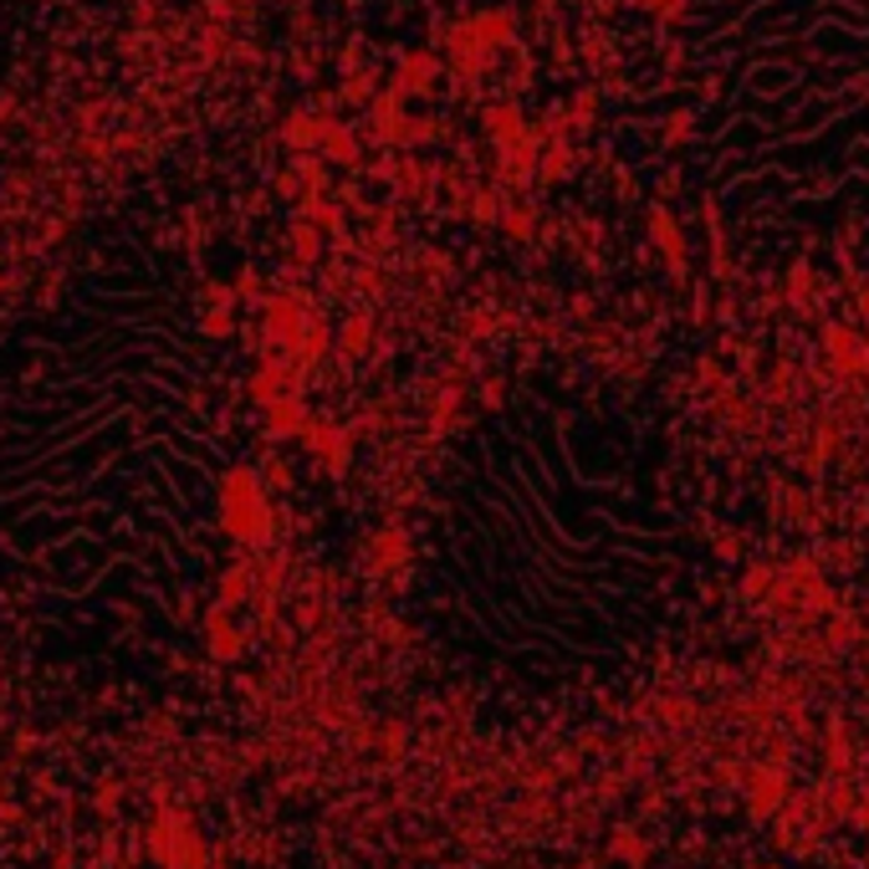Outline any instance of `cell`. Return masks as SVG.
<instances>
[{"label": "cell", "instance_id": "cell-10", "mask_svg": "<svg viewBox=\"0 0 869 869\" xmlns=\"http://www.w3.org/2000/svg\"><path fill=\"white\" fill-rule=\"evenodd\" d=\"M640 11H650L660 27H670V21H681L685 15V0H640Z\"/></svg>", "mask_w": 869, "mask_h": 869}, {"label": "cell", "instance_id": "cell-12", "mask_svg": "<svg viewBox=\"0 0 869 869\" xmlns=\"http://www.w3.org/2000/svg\"><path fill=\"white\" fill-rule=\"evenodd\" d=\"M118 798H123V788H118V783H113V777H103V788H97V814H103V818H113V814H118Z\"/></svg>", "mask_w": 869, "mask_h": 869}, {"label": "cell", "instance_id": "cell-8", "mask_svg": "<svg viewBox=\"0 0 869 869\" xmlns=\"http://www.w3.org/2000/svg\"><path fill=\"white\" fill-rule=\"evenodd\" d=\"M568 118H573L578 134H589L593 118H599V87H578V93L568 97Z\"/></svg>", "mask_w": 869, "mask_h": 869}, {"label": "cell", "instance_id": "cell-13", "mask_svg": "<svg viewBox=\"0 0 869 869\" xmlns=\"http://www.w3.org/2000/svg\"><path fill=\"white\" fill-rule=\"evenodd\" d=\"M685 134H691V113H675V118H670V128H665V144H681Z\"/></svg>", "mask_w": 869, "mask_h": 869}, {"label": "cell", "instance_id": "cell-4", "mask_svg": "<svg viewBox=\"0 0 869 869\" xmlns=\"http://www.w3.org/2000/svg\"><path fill=\"white\" fill-rule=\"evenodd\" d=\"M470 37H476V46L482 52H507V46H517V11L511 6H486V11L466 15Z\"/></svg>", "mask_w": 869, "mask_h": 869}, {"label": "cell", "instance_id": "cell-14", "mask_svg": "<svg viewBox=\"0 0 869 869\" xmlns=\"http://www.w3.org/2000/svg\"><path fill=\"white\" fill-rule=\"evenodd\" d=\"M52 869H72V849H56V859H52Z\"/></svg>", "mask_w": 869, "mask_h": 869}, {"label": "cell", "instance_id": "cell-6", "mask_svg": "<svg viewBox=\"0 0 869 869\" xmlns=\"http://www.w3.org/2000/svg\"><path fill=\"white\" fill-rule=\"evenodd\" d=\"M318 148L328 154L333 164H359V138L348 134L338 118H322V134H318Z\"/></svg>", "mask_w": 869, "mask_h": 869}, {"label": "cell", "instance_id": "cell-9", "mask_svg": "<svg viewBox=\"0 0 869 869\" xmlns=\"http://www.w3.org/2000/svg\"><path fill=\"white\" fill-rule=\"evenodd\" d=\"M374 87H379L374 68H363V72H353V77L343 82V97H348V103H374Z\"/></svg>", "mask_w": 869, "mask_h": 869}, {"label": "cell", "instance_id": "cell-11", "mask_svg": "<svg viewBox=\"0 0 869 869\" xmlns=\"http://www.w3.org/2000/svg\"><path fill=\"white\" fill-rule=\"evenodd\" d=\"M425 138H435V118H404V134H400V144H425Z\"/></svg>", "mask_w": 869, "mask_h": 869}, {"label": "cell", "instance_id": "cell-2", "mask_svg": "<svg viewBox=\"0 0 869 869\" xmlns=\"http://www.w3.org/2000/svg\"><path fill=\"white\" fill-rule=\"evenodd\" d=\"M148 855L159 859L164 869H200V844H195V829L179 824V818L159 814L148 824Z\"/></svg>", "mask_w": 869, "mask_h": 869}, {"label": "cell", "instance_id": "cell-1", "mask_svg": "<svg viewBox=\"0 0 869 869\" xmlns=\"http://www.w3.org/2000/svg\"><path fill=\"white\" fill-rule=\"evenodd\" d=\"M711 589L701 511L629 394L532 374L441 455L410 614L486 701L552 706L660 660Z\"/></svg>", "mask_w": 869, "mask_h": 869}, {"label": "cell", "instance_id": "cell-7", "mask_svg": "<svg viewBox=\"0 0 869 869\" xmlns=\"http://www.w3.org/2000/svg\"><path fill=\"white\" fill-rule=\"evenodd\" d=\"M318 134H322V118H312V113H292V118L281 123V138H287L292 148H312Z\"/></svg>", "mask_w": 869, "mask_h": 869}, {"label": "cell", "instance_id": "cell-5", "mask_svg": "<svg viewBox=\"0 0 869 869\" xmlns=\"http://www.w3.org/2000/svg\"><path fill=\"white\" fill-rule=\"evenodd\" d=\"M482 128L496 138V144H521V107L511 103V97H501V103H486L482 107Z\"/></svg>", "mask_w": 869, "mask_h": 869}, {"label": "cell", "instance_id": "cell-3", "mask_svg": "<svg viewBox=\"0 0 869 869\" xmlns=\"http://www.w3.org/2000/svg\"><path fill=\"white\" fill-rule=\"evenodd\" d=\"M441 77H451V68H445V56L430 52V46L394 56V93H400L404 103H410V97H430L441 87Z\"/></svg>", "mask_w": 869, "mask_h": 869}]
</instances>
